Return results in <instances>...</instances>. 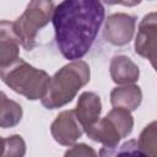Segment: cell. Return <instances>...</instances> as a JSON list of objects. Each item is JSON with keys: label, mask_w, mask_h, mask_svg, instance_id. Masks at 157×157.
<instances>
[{"label": "cell", "mask_w": 157, "mask_h": 157, "mask_svg": "<svg viewBox=\"0 0 157 157\" xmlns=\"http://www.w3.org/2000/svg\"><path fill=\"white\" fill-rule=\"evenodd\" d=\"M104 13L101 0H63L54 9L55 40L64 58L74 61L88 53Z\"/></svg>", "instance_id": "6da1fadb"}, {"label": "cell", "mask_w": 157, "mask_h": 157, "mask_svg": "<svg viewBox=\"0 0 157 157\" xmlns=\"http://www.w3.org/2000/svg\"><path fill=\"white\" fill-rule=\"evenodd\" d=\"M113 123L117 125L121 139L126 137L131 131H132V126H134V119L130 114V110L125 109V108H119V107H114L108 114H107Z\"/></svg>", "instance_id": "9a60e30c"}, {"label": "cell", "mask_w": 157, "mask_h": 157, "mask_svg": "<svg viewBox=\"0 0 157 157\" xmlns=\"http://www.w3.org/2000/svg\"><path fill=\"white\" fill-rule=\"evenodd\" d=\"M90 81V66L82 60H74L63 66L50 78V83L42 104L48 109H54L71 102L80 88Z\"/></svg>", "instance_id": "7a4b0ae2"}, {"label": "cell", "mask_w": 157, "mask_h": 157, "mask_svg": "<svg viewBox=\"0 0 157 157\" xmlns=\"http://www.w3.org/2000/svg\"><path fill=\"white\" fill-rule=\"evenodd\" d=\"M96 156V151L92 150L90 146L85 145V144H80V145H75L72 146L71 150H69L65 156Z\"/></svg>", "instance_id": "e0dca14e"}, {"label": "cell", "mask_w": 157, "mask_h": 157, "mask_svg": "<svg viewBox=\"0 0 157 157\" xmlns=\"http://www.w3.org/2000/svg\"><path fill=\"white\" fill-rule=\"evenodd\" d=\"M50 131L56 142L64 146H71L81 137L83 128L76 118L75 110H64L52 123Z\"/></svg>", "instance_id": "8992f818"}, {"label": "cell", "mask_w": 157, "mask_h": 157, "mask_svg": "<svg viewBox=\"0 0 157 157\" xmlns=\"http://www.w3.org/2000/svg\"><path fill=\"white\" fill-rule=\"evenodd\" d=\"M139 66L128 56L118 55L110 61V77L118 85H130L139 80Z\"/></svg>", "instance_id": "30bf717a"}, {"label": "cell", "mask_w": 157, "mask_h": 157, "mask_svg": "<svg viewBox=\"0 0 157 157\" xmlns=\"http://www.w3.org/2000/svg\"><path fill=\"white\" fill-rule=\"evenodd\" d=\"M142 99V92L139 86L132 83L121 87H115L110 93V103L113 107L125 108L128 110H135Z\"/></svg>", "instance_id": "7c38bea8"}, {"label": "cell", "mask_w": 157, "mask_h": 157, "mask_svg": "<svg viewBox=\"0 0 157 157\" xmlns=\"http://www.w3.org/2000/svg\"><path fill=\"white\" fill-rule=\"evenodd\" d=\"M137 144L141 155L157 157V121H152L142 130Z\"/></svg>", "instance_id": "5bb4252c"}, {"label": "cell", "mask_w": 157, "mask_h": 157, "mask_svg": "<svg viewBox=\"0 0 157 157\" xmlns=\"http://www.w3.org/2000/svg\"><path fill=\"white\" fill-rule=\"evenodd\" d=\"M54 13V0H31L25 12L12 22V29L26 50L36 45L37 32L44 27Z\"/></svg>", "instance_id": "277c9868"}, {"label": "cell", "mask_w": 157, "mask_h": 157, "mask_svg": "<svg viewBox=\"0 0 157 157\" xmlns=\"http://www.w3.org/2000/svg\"><path fill=\"white\" fill-rule=\"evenodd\" d=\"M85 132L91 140L101 142L104 145V147H109V148H114L121 139V135L117 125L108 115L99 119L92 126L87 128Z\"/></svg>", "instance_id": "ba28073f"}, {"label": "cell", "mask_w": 157, "mask_h": 157, "mask_svg": "<svg viewBox=\"0 0 157 157\" xmlns=\"http://www.w3.org/2000/svg\"><path fill=\"white\" fill-rule=\"evenodd\" d=\"M157 40V12L147 13L139 25L135 39V52L142 56L145 50Z\"/></svg>", "instance_id": "8fae6325"}, {"label": "cell", "mask_w": 157, "mask_h": 157, "mask_svg": "<svg viewBox=\"0 0 157 157\" xmlns=\"http://www.w3.org/2000/svg\"><path fill=\"white\" fill-rule=\"evenodd\" d=\"M102 110V104L99 97L93 92H83L75 109L76 118L82 125L83 130L92 126L94 123L99 120V114Z\"/></svg>", "instance_id": "52a82bcc"}, {"label": "cell", "mask_w": 157, "mask_h": 157, "mask_svg": "<svg viewBox=\"0 0 157 157\" xmlns=\"http://www.w3.org/2000/svg\"><path fill=\"white\" fill-rule=\"evenodd\" d=\"M142 56L150 60L151 65L153 66V69H155L156 72H157V42L152 43V44L146 49V52H145V54H144Z\"/></svg>", "instance_id": "ac0fdd59"}, {"label": "cell", "mask_w": 157, "mask_h": 157, "mask_svg": "<svg viewBox=\"0 0 157 157\" xmlns=\"http://www.w3.org/2000/svg\"><path fill=\"white\" fill-rule=\"evenodd\" d=\"M25 141L20 135H12L10 137L2 139V151L1 156L2 157H9V156H23L25 155Z\"/></svg>", "instance_id": "2e32d148"}, {"label": "cell", "mask_w": 157, "mask_h": 157, "mask_svg": "<svg viewBox=\"0 0 157 157\" xmlns=\"http://www.w3.org/2000/svg\"><path fill=\"white\" fill-rule=\"evenodd\" d=\"M49 75L33 67L22 59L16 60L7 67L1 69V80L15 92L25 96L27 99H42L50 83Z\"/></svg>", "instance_id": "3957f363"}, {"label": "cell", "mask_w": 157, "mask_h": 157, "mask_svg": "<svg viewBox=\"0 0 157 157\" xmlns=\"http://www.w3.org/2000/svg\"><path fill=\"white\" fill-rule=\"evenodd\" d=\"M1 113H0V125L1 128L15 126L22 118V108L18 103L6 98L5 93H1Z\"/></svg>", "instance_id": "4fadbf2b"}, {"label": "cell", "mask_w": 157, "mask_h": 157, "mask_svg": "<svg viewBox=\"0 0 157 157\" xmlns=\"http://www.w3.org/2000/svg\"><path fill=\"white\" fill-rule=\"evenodd\" d=\"M0 36V66L1 69L10 66L18 60V38L12 29V22L1 21Z\"/></svg>", "instance_id": "9c48e42d"}, {"label": "cell", "mask_w": 157, "mask_h": 157, "mask_svg": "<svg viewBox=\"0 0 157 157\" xmlns=\"http://www.w3.org/2000/svg\"><path fill=\"white\" fill-rule=\"evenodd\" d=\"M102 1L108 4V5L120 4V5H124V6H136L141 2V0H102Z\"/></svg>", "instance_id": "d6986e66"}, {"label": "cell", "mask_w": 157, "mask_h": 157, "mask_svg": "<svg viewBox=\"0 0 157 157\" xmlns=\"http://www.w3.org/2000/svg\"><path fill=\"white\" fill-rule=\"evenodd\" d=\"M135 23V17L128 13H113L105 21L103 37L113 45H125L134 36Z\"/></svg>", "instance_id": "5b68a950"}]
</instances>
